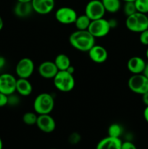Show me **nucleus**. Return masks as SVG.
<instances>
[{"instance_id": "f257e3e1", "label": "nucleus", "mask_w": 148, "mask_h": 149, "mask_svg": "<svg viewBox=\"0 0 148 149\" xmlns=\"http://www.w3.org/2000/svg\"><path fill=\"white\" fill-rule=\"evenodd\" d=\"M69 43L74 49L81 52H89L95 45V38L88 30H76L69 36Z\"/></svg>"}, {"instance_id": "f03ea898", "label": "nucleus", "mask_w": 148, "mask_h": 149, "mask_svg": "<svg viewBox=\"0 0 148 149\" xmlns=\"http://www.w3.org/2000/svg\"><path fill=\"white\" fill-rule=\"evenodd\" d=\"M33 106L38 115L49 114L55 107V100L49 93H41L34 99Z\"/></svg>"}, {"instance_id": "7ed1b4c3", "label": "nucleus", "mask_w": 148, "mask_h": 149, "mask_svg": "<svg viewBox=\"0 0 148 149\" xmlns=\"http://www.w3.org/2000/svg\"><path fill=\"white\" fill-rule=\"evenodd\" d=\"M55 88L62 93H69L75 87V81L73 74L67 71H59L53 78Z\"/></svg>"}, {"instance_id": "20e7f679", "label": "nucleus", "mask_w": 148, "mask_h": 149, "mask_svg": "<svg viewBox=\"0 0 148 149\" xmlns=\"http://www.w3.org/2000/svg\"><path fill=\"white\" fill-rule=\"evenodd\" d=\"M126 26L131 31L140 33L148 29L147 15L136 12L134 14L128 16L126 17Z\"/></svg>"}, {"instance_id": "39448f33", "label": "nucleus", "mask_w": 148, "mask_h": 149, "mask_svg": "<svg viewBox=\"0 0 148 149\" xmlns=\"http://www.w3.org/2000/svg\"><path fill=\"white\" fill-rule=\"evenodd\" d=\"M128 87L133 93L142 95L148 92V78L143 74H133L129 79Z\"/></svg>"}, {"instance_id": "423d86ee", "label": "nucleus", "mask_w": 148, "mask_h": 149, "mask_svg": "<svg viewBox=\"0 0 148 149\" xmlns=\"http://www.w3.org/2000/svg\"><path fill=\"white\" fill-rule=\"evenodd\" d=\"M111 28L108 20L104 17L91 20L88 31L94 38H101L107 36L110 33Z\"/></svg>"}, {"instance_id": "0eeeda50", "label": "nucleus", "mask_w": 148, "mask_h": 149, "mask_svg": "<svg viewBox=\"0 0 148 149\" xmlns=\"http://www.w3.org/2000/svg\"><path fill=\"white\" fill-rule=\"evenodd\" d=\"M106 11L101 0H91L85 7V15L91 20L104 17Z\"/></svg>"}, {"instance_id": "6e6552de", "label": "nucleus", "mask_w": 148, "mask_h": 149, "mask_svg": "<svg viewBox=\"0 0 148 149\" xmlns=\"http://www.w3.org/2000/svg\"><path fill=\"white\" fill-rule=\"evenodd\" d=\"M78 15L74 9L69 7H62L57 10L55 18L59 23L63 25L74 24Z\"/></svg>"}, {"instance_id": "1a4fd4ad", "label": "nucleus", "mask_w": 148, "mask_h": 149, "mask_svg": "<svg viewBox=\"0 0 148 149\" xmlns=\"http://www.w3.org/2000/svg\"><path fill=\"white\" fill-rule=\"evenodd\" d=\"M34 69L33 61L29 58H23L17 62L15 67V73L19 78L28 79L33 74Z\"/></svg>"}, {"instance_id": "9d476101", "label": "nucleus", "mask_w": 148, "mask_h": 149, "mask_svg": "<svg viewBox=\"0 0 148 149\" xmlns=\"http://www.w3.org/2000/svg\"><path fill=\"white\" fill-rule=\"evenodd\" d=\"M17 79L11 74L4 73L0 74V93L7 95L13 94L16 92Z\"/></svg>"}, {"instance_id": "9b49d317", "label": "nucleus", "mask_w": 148, "mask_h": 149, "mask_svg": "<svg viewBox=\"0 0 148 149\" xmlns=\"http://www.w3.org/2000/svg\"><path fill=\"white\" fill-rule=\"evenodd\" d=\"M36 125L41 131L45 133H51L56 128L55 120L49 114L38 115Z\"/></svg>"}, {"instance_id": "f8f14e48", "label": "nucleus", "mask_w": 148, "mask_h": 149, "mask_svg": "<svg viewBox=\"0 0 148 149\" xmlns=\"http://www.w3.org/2000/svg\"><path fill=\"white\" fill-rule=\"evenodd\" d=\"M33 11L39 15H47L55 8V0H32Z\"/></svg>"}, {"instance_id": "ddd939ff", "label": "nucleus", "mask_w": 148, "mask_h": 149, "mask_svg": "<svg viewBox=\"0 0 148 149\" xmlns=\"http://www.w3.org/2000/svg\"><path fill=\"white\" fill-rule=\"evenodd\" d=\"M89 57L96 63H103L108 58V52L104 47L94 45L88 52Z\"/></svg>"}, {"instance_id": "4468645a", "label": "nucleus", "mask_w": 148, "mask_h": 149, "mask_svg": "<svg viewBox=\"0 0 148 149\" xmlns=\"http://www.w3.org/2000/svg\"><path fill=\"white\" fill-rule=\"evenodd\" d=\"M39 75L44 79H53L59 71L54 61H46L42 62L38 68Z\"/></svg>"}, {"instance_id": "2eb2a0df", "label": "nucleus", "mask_w": 148, "mask_h": 149, "mask_svg": "<svg viewBox=\"0 0 148 149\" xmlns=\"http://www.w3.org/2000/svg\"><path fill=\"white\" fill-rule=\"evenodd\" d=\"M146 63L145 60L141 57H131L127 62L128 70L133 74H143Z\"/></svg>"}, {"instance_id": "dca6fc26", "label": "nucleus", "mask_w": 148, "mask_h": 149, "mask_svg": "<svg viewBox=\"0 0 148 149\" xmlns=\"http://www.w3.org/2000/svg\"><path fill=\"white\" fill-rule=\"evenodd\" d=\"M122 142L120 138L107 136L99 141L96 149H121Z\"/></svg>"}, {"instance_id": "f3484780", "label": "nucleus", "mask_w": 148, "mask_h": 149, "mask_svg": "<svg viewBox=\"0 0 148 149\" xmlns=\"http://www.w3.org/2000/svg\"><path fill=\"white\" fill-rule=\"evenodd\" d=\"M15 15L20 18H25L31 15L33 12L31 2H19L15 5L13 9Z\"/></svg>"}, {"instance_id": "a211bd4d", "label": "nucleus", "mask_w": 148, "mask_h": 149, "mask_svg": "<svg viewBox=\"0 0 148 149\" xmlns=\"http://www.w3.org/2000/svg\"><path fill=\"white\" fill-rule=\"evenodd\" d=\"M16 92L21 96H28L33 92V86L28 79L19 78L16 82Z\"/></svg>"}, {"instance_id": "6ab92c4d", "label": "nucleus", "mask_w": 148, "mask_h": 149, "mask_svg": "<svg viewBox=\"0 0 148 149\" xmlns=\"http://www.w3.org/2000/svg\"><path fill=\"white\" fill-rule=\"evenodd\" d=\"M54 62L59 71H66L71 65L70 58L65 54H59L57 55Z\"/></svg>"}, {"instance_id": "aec40b11", "label": "nucleus", "mask_w": 148, "mask_h": 149, "mask_svg": "<svg viewBox=\"0 0 148 149\" xmlns=\"http://www.w3.org/2000/svg\"><path fill=\"white\" fill-rule=\"evenodd\" d=\"M105 11L110 13H115L121 7V0H101Z\"/></svg>"}, {"instance_id": "412c9836", "label": "nucleus", "mask_w": 148, "mask_h": 149, "mask_svg": "<svg viewBox=\"0 0 148 149\" xmlns=\"http://www.w3.org/2000/svg\"><path fill=\"white\" fill-rule=\"evenodd\" d=\"M91 21V20H90L89 17L84 14L79 16L78 15L74 24H75L77 30H88Z\"/></svg>"}, {"instance_id": "4be33fe9", "label": "nucleus", "mask_w": 148, "mask_h": 149, "mask_svg": "<svg viewBox=\"0 0 148 149\" xmlns=\"http://www.w3.org/2000/svg\"><path fill=\"white\" fill-rule=\"evenodd\" d=\"M123 127L117 123H113L109 126L107 130L108 136L113 137V138H120V136L123 135Z\"/></svg>"}, {"instance_id": "5701e85b", "label": "nucleus", "mask_w": 148, "mask_h": 149, "mask_svg": "<svg viewBox=\"0 0 148 149\" xmlns=\"http://www.w3.org/2000/svg\"><path fill=\"white\" fill-rule=\"evenodd\" d=\"M37 113L35 112H26L23 114V122H24L26 125H29V126H31V125H34L36 124V121H37Z\"/></svg>"}, {"instance_id": "b1692460", "label": "nucleus", "mask_w": 148, "mask_h": 149, "mask_svg": "<svg viewBox=\"0 0 148 149\" xmlns=\"http://www.w3.org/2000/svg\"><path fill=\"white\" fill-rule=\"evenodd\" d=\"M134 4L138 13L148 14V0H135Z\"/></svg>"}, {"instance_id": "393cba45", "label": "nucleus", "mask_w": 148, "mask_h": 149, "mask_svg": "<svg viewBox=\"0 0 148 149\" xmlns=\"http://www.w3.org/2000/svg\"><path fill=\"white\" fill-rule=\"evenodd\" d=\"M137 11H136V7H135L134 1H126V2H125L124 6H123V13L126 15V17L134 14Z\"/></svg>"}, {"instance_id": "a878e982", "label": "nucleus", "mask_w": 148, "mask_h": 149, "mask_svg": "<svg viewBox=\"0 0 148 149\" xmlns=\"http://www.w3.org/2000/svg\"><path fill=\"white\" fill-rule=\"evenodd\" d=\"M81 141V135L78 132H73L68 136V141L71 145H77Z\"/></svg>"}, {"instance_id": "bb28decb", "label": "nucleus", "mask_w": 148, "mask_h": 149, "mask_svg": "<svg viewBox=\"0 0 148 149\" xmlns=\"http://www.w3.org/2000/svg\"><path fill=\"white\" fill-rule=\"evenodd\" d=\"M20 97L18 95H16L15 93L8 95V102L7 105H10L11 106H15L20 103Z\"/></svg>"}, {"instance_id": "cd10ccee", "label": "nucleus", "mask_w": 148, "mask_h": 149, "mask_svg": "<svg viewBox=\"0 0 148 149\" xmlns=\"http://www.w3.org/2000/svg\"><path fill=\"white\" fill-rule=\"evenodd\" d=\"M139 41L143 45H148V29L141 32L139 35Z\"/></svg>"}, {"instance_id": "c85d7f7f", "label": "nucleus", "mask_w": 148, "mask_h": 149, "mask_svg": "<svg viewBox=\"0 0 148 149\" xmlns=\"http://www.w3.org/2000/svg\"><path fill=\"white\" fill-rule=\"evenodd\" d=\"M121 149H137V148L135 144L131 141H126L122 142Z\"/></svg>"}, {"instance_id": "c756f323", "label": "nucleus", "mask_w": 148, "mask_h": 149, "mask_svg": "<svg viewBox=\"0 0 148 149\" xmlns=\"http://www.w3.org/2000/svg\"><path fill=\"white\" fill-rule=\"evenodd\" d=\"M7 102H8V95L0 93V107L7 106Z\"/></svg>"}, {"instance_id": "7c9ffc66", "label": "nucleus", "mask_w": 148, "mask_h": 149, "mask_svg": "<svg viewBox=\"0 0 148 149\" xmlns=\"http://www.w3.org/2000/svg\"><path fill=\"white\" fill-rule=\"evenodd\" d=\"M109 21V24H110V28L112 29H114V28H115L116 26H117V20H115V19H110V20H108Z\"/></svg>"}, {"instance_id": "2f4dec72", "label": "nucleus", "mask_w": 148, "mask_h": 149, "mask_svg": "<svg viewBox=\"0 0 148 149\" xmlns=\"http://www.w3.org/2000/svg\"><path fill=\"white\" fill-rule=\"evenodd\" d=\"M142 101L146 106H148V92L142 95Z\"/></svg>"}, {"instance_id": "473e14b6", "label": "nucleus", "mask_w": 148, "mask_h": 149, "mask_svg": "<svg viewBox=\"0 0 148 149\" xmlns=\"http://www.w3.org/2000/svg\"><path fill=\"white\" fill-rule=\"evenodd\" d=\"M143 116H144V118H145V121L148 123V106H146V107H145V110H144V112H143Z\"/></svg>"}, {"instance_id": "72a5a7b5", "label": "nucleus", "mask_w": 148, "mask_h": 149, "mask_svg": "<svg viewBox=\"0 0 148 149\" xmlns=\"http://www.w3.org/2000/svg\"><path fill=\"white\" fill-rule=\"evenodd\" d=\"M6 60L3 56H0V69L5 65Z\"/></svg>"}, {"instance_id": "f704fd0d", "label": "nucleus", "mask_w": 148, "mask_h": 149, "mask_svg": "<svg viewBox=\"0 0 148 149\" xmlns=\"http://www.w3.org/2000/svg\"><path fill=\"white\" fill-rule=\"evenodd\" d=\"M66 71H68V72H69L70 74H73L74 72H75V68H74V67H73L72 65H71V66H70L69 68L66 70Z\"/></svg>"}, {"instance_id": "c9c22d12", "label": "nucleus", "mask_w": 148, "mask_h": 149, "mask_svg": "<svg viewBox=\"0 0 148 149\" xmlns=\"http://www.w3.org/2000/svg\"><path fill=\"white\" fill-rule=\"evenodd\" d=\"M143 74H145V75L148 78V63H146V66H145V71H144Z\"/></svg>"}, {"instance_id": "e433bc0d", "label": "nucleus", "mask_w": 148, "mask_h": 149, "mask_svg": "<svg viewBox=\"0 0 148 149\" xmlns=\"http://www.w3.org/2000/svg\"><path fill=\"white\" fill-rule=\"evenodd\" d=\"M3 27H4V21H3V19L0 16V31L3 29Z\"/></svg>"}, {"instance_id": "4c0bfd02", "label": "nucleus", "mask_w": 148, "mask_h": 149, "mask_svg": "<svg viewBox=\"0 0 148 149\" xmlns=\"http://www.w3.org/2000/svg\"><path fill=\"white\" fill-rule=\"evenodd\" d=\"M19 2H31L32 0H17Z\"/></svg>"}, {"instance_id": "58836bf2", "label": "nucleus", "mask_w": 148, "mask_h": 149, "mask_svg": "<svg viewBox=\"0 0 148 149\" xmlns=\"http://www.w3.org/2000/svg\"><path fill=\"white\" fill-rule=\"evenodd\" d=\"M0 149H3V142L1 137H0Z\"/></svg>"}, {"instance_id": "ea45409f", "label": "nucleus", "mask_w": 148, "mask_h": 149, "mask_svg": "<svg viewBox=\"0 0 148 149\" xmlns=\"http://www.w3.org/2000/svg\"><path fill=\"white\" fill-rule=\"evenodd\" d=\"M121 1H125V2H126V1H134L135 0H121Z\"/></svg>"}, {"instance_id": "a19ab883", "label": "nucleus", "mask_w": 148, "mask_h": 149, "mask_svg": "<svg viewBox=\"0 0 148 149\" xmlns=\"http://www.w3.org/2000/svg\"><path fill=\"white\" fill-rule=\"evenodd\" d=\"M145 55H146L147 58V59H148V48H147V50H146V53H145Z\"/></svg>"}, {"instance_id": "79ce46f5", "label": "nucleus", "mask_w": 148, "mask_h": 149, "mask_svg": "<svg viewBox=\"0 0 148 149\" xmlns=\"http://www.w3.org/2000/svg\"><path fill=\"white\" fill-rule=\"evenodd\" d=\"M51 149H57V148H51Z\"/></svg>"}, {"instance_id": "37998d69", "label": "nucleus", "mask_w": 148, "mask_h": 149, "mask_svg": "<svg viewBox=\"0 0 148 149\" xmlns=\"http://www.w3.org/2000/svg\"><path fill=\"white\" fill-rule=\"evenodd\" d=\"M147 17H148V14H147Z\"/></svg>"}]
</instances>
